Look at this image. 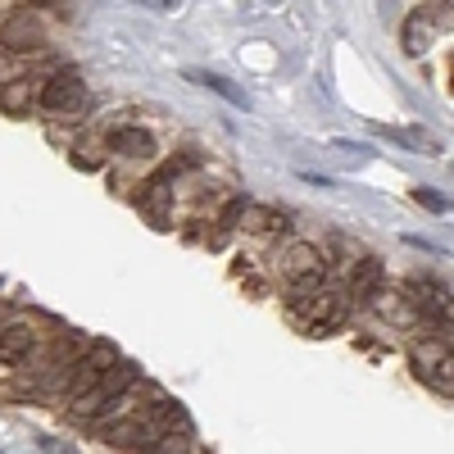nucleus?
<instances>
[{"mask_svg":"<svg viewBox=\"0 0 454 454\" xmlns=\"http://www.w3.org/2000/svg\"><path fill=\"white\" fill-rule=\"evenodd\" d=\"M173 427H182V404H177V400H164V395H150V400L132 413V419H123L119 427H109L105 441H109L114 450L137 454V450L164 445Z\"/></svg>","mask_w":454,"mask_h":454,"instance_id":"nucleus-1","label":"nucleus"},{"mask_svg":"<svg viewBox=\"0 0 454 454\" xmlns=\"http://www.w3.org/2000/svg\"><path fill=\"white\" fill-rule=\"evenodd\" d=\"M286 309H291V318L305 327L309 336H327V332L340 327V318H346V295H340L336 286H327V282H318V286H291Z\"/></svg>","mask_w":454,"mask_h":454,"instance_id":"nucleus-2","label":"nucleus"},{"mask_svg":"<svg viewBox=\"0 0 454 454\" xmlns=\"http://www.w3.org/2000/svg\"><path fill=\"white\" fill-rule=\"evenodd\" d=\"M409 364L419 372V382L432 387L436 395L454 400V340L450 336H427L409 346Z\"/></svg>","mask_w":454,"mask_h":454,"instance_id":"nucleus-3","label":"nucleus"},{"mask_svg":"<svg viewBox=\"0 0 454 454\" xmlns=\"http://www.w3.org/2000/svg\"><path fill=\"white\" fill-rule=\"evenodd\" d=\"M404 295H409L413 314L427 318V327L454 332V291H450V286H441L436 278H409Z\"/></svg>","mask_w":454,"mask_h":454,"instance_id":"nucleus-4","label":"nucleus"},{"mask_svg":"<svg viewBox=\"0 0 454 454\" xmlns=\"http://www.w3.org/2000/svg\"><path fill=\"white\" fill-rule=\"evenodd\" d=\"M132 382H137V364L119 359V364H114V368H109V372L100 377V382H96V387H91L87 395H78V400H73V409H68V413H73V419H78V423H91L96 413H100V409H105L109 400H119V395H123V391H128Z\"/></svg>","mask_w":454,"mask_h":454,"instance_id":"nucleus-5","label":"nucleus"},{"mask_svg":"<svg viewBox=\"0 0 454 454\" xmlns=\"http://www.w3.org/2000/svg\"><path fill=\"white\" fill-rule=\"evenodd\" d=\"M278 263H282V278L291 286H318V282H327V254L314 241H291Z\"/></svg>","mask_w":454,"mask_h":454,"instance_id":"nucleus-6","label":"nucleus"},{"mask_svg":"<svg viewBox=\"0 0 454 454\" xmlns=\"http://www.w3.org/2000/svg\"><path fill=\"white\" fill-rule=\"evenodd\" d=\"M42 109L55 114V119H73V114L87 109V82L78 73H55V78L42 87Z\"/></svg>","mask_w":454,"mask_h":454,"instance_id":"nucleus-7","label":"nucleus"},{"mask_svg":"<svg viewBox=\"0 0 454 454\" xmlns=\"http://www.w3.org/2000/svg\"><path fill=\"white\" fill-rule=\"evenodd\" d=\"M119 364V355H114V346H91L82 359H73V368H68V400H78V395H87L100 377Z\"/></svg>","mask_w":454,"mask_h":454,"instance_id":"nucleus-8","label":"nucleus"},{"mask_svg":"<svg viewBox=\"0 0 454 454\" xmlns=\"http://www.w3.org/2000/svg\"><path fill=\"white\" fill-rule=\"evenodd\" d=\"M36 350H42V332L32 323L0 327V364H36Z\"/></svg>","mask_w":454,"mask_h":454,"instance_id":"nucleus-9","label":"nucleus"},{"mask_svg":"<svg viewBox=\"0 0 454 454\" xmlns=\"http://www.w3.org/2000/svg\"><path fill=\"white\" fill-rule=\"evenodd\" d=\"M382 259H372V254H359V263H350V300L359 309H368L377 291H382Z\"/></svg>","mask_w":454,"mask_h":454,"instance_id":"nucleus-10","label":"nucleus"},{"mask_svg":"<svg viewBox=\"0 0 454 454\" xmlns=\"http://www.w3.org/2000/svg\"><path fill=\"white\" fill-rule=\"evenodd\" d=\"M0 46H5L10 55H23V51L46 46V32H42V23H36L32 14H14L5 27H0Z\"/></svg>","mask_w":454,"mask_h":454,"instance_id":"nucleus-11","label":"nucleus"},{"mask_svg":"<svg viewBox=\"0 0 454 454\" xmlns=\"http://www.w3.org/2000/svg\"><path fill=\"white\" fill-rule=\"evenodd\" d=\"M109 155H123V160H155V137L145 128L128 123V128H114L109 132Z\"/></svg>","mask_w":454,"mask_h":454,"instance_id":"nucleus-12","label":"nucleus"},{"mask_svg":"<svg viewBox=\"0 0 454 454\" xmlns=\"http://www.w3.org/2000/svg\"><path fill=\"white\" fill-rule=\"evenodd\" d=\"M150 395H155V391H137V387H128V391H123L119 400H109V404H105V409L96 413V419H91V427H96V432H109V427H119L123 419H132V413H137V409H141V404H145Z\"/></svg>","mask_w":454,"mask_h":454,"instance_id":"nucleus-13","label":"nucleus"},{"mask_svg":"<svg viewBox=\"0 0 454 454\" xmlns=\"http://www.w3.org/2000/svg\"><path fill=\"white\" fill-rule=\"evenodd\" d=\"M427 42H432V19H427V10H413V14L404 19L400 46H404V55H423Z\"/></svg>","mask_w":454,"mask_h":454,"instance_id":"nucleus-14","label":"nucleus"},{"mask_svg":"<svg viewBox=\"0 0 454 454\" xmlns=\"http://www.w3.org/2000/svg\"><path fill=\"white\" fill-rule=\"evenodd\" d=\"M286 218L278 214V209H269V205H241V227L246 232H254V237H269V232H278Z\"/></svg>","mask_w":454,"mask_h":454,"instance_id":"nucleus-15","label":"nucleus"},{"mask_svg":"<svg viewBox=\"0 0 454 454\" xmlns=\"http://www.w3.org/2000/svg\"><path fill=\"white\" fill-rule=\"evenodd\" d=\"M186 78H192L196 87H205V91H214V96H223L227 105H237V109H246V96L227 82V78H218V73H205V68H186Z\"/></svg>","mask_w":454,"mask_h":454,"instance_id":"nucleus-16","label":"nucleus"},{"mask_svg":"<svg viewBox=\"0 0 454 454\" xmlns=\"http://www.w3.org/2000/svg\"><path fill=\"white\" fill-rule=\"evenodd\" d=\"M377 132L391 137V141H404V145H419V150H432V155H441V141L427 137V132H413V128H377Z\"/></svg>","mask_w":454,"mask_h":454,"instance_id":"nucleus-17","label":"nucleus"},{"mask_svg":"<svg viewBox=\"0 0 454 454\" xmlns=\"http://www.w3.org/2000/svg\"><path fill=\"white\" fill-rule=\"evenodd\" d=\"M19 78H23V59L5 51V55H0V87H10V82H19Z\"/></svg>","mask_w":454,"mask_h":454,"instance_id":"nucleus-18","label":"nucleus"},{"mask_svg":"<svg viewBox=\"0 0 454 454\" xmlns=\"http://www.w3.org/2000/svg\"><path fill=\"white\" fill-rule=\"evenodd\" d=\"M413 200H419V205H427V209H436V214H441V209H450V205H445L436 192H427V186H419V192H413Z\"/></svg>","mask_w":454,"mask_h":454,"instance_id":"nucleus-19","label":"nucleus"}]
</instances>
